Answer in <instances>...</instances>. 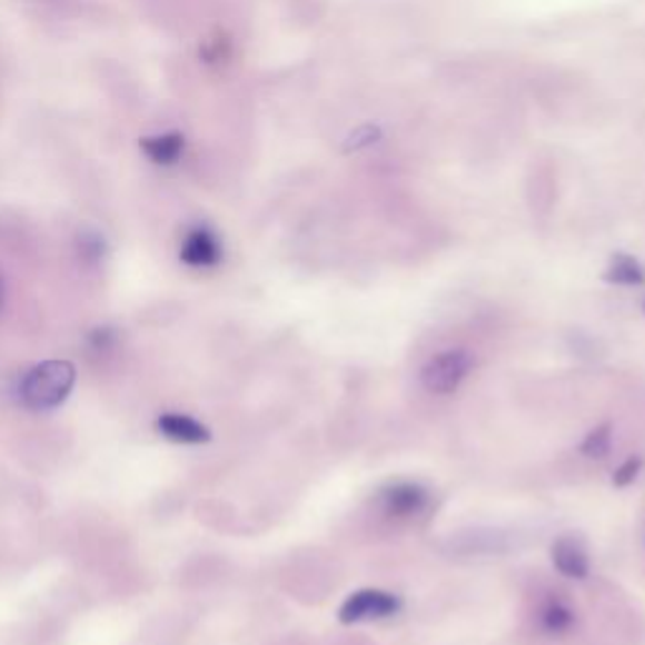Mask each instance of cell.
I'll use <instances>...</instances> for the list:
<instances>
[{"instance_id": "obj_1", "label": "cell", "mask_w": 645, "mask_h": 645, "mask_svg": "<svg viewBox=\"0 0 645 645\" xmlns=\"http://www.w3.org/2000/svg\"><path fill=\"white\" fill-rule=\"evenodd\" d=\"M73 384L76 368L69 360H46L23 376L18 394L31 411H53L69 398Z\"/></svg>"}, {"instance_id": "obj_2", "label": "cell", "mask_w": 645, "mask_h": 645, "mask_svg": "<svg viewBox=\"0 0 645 645\" xmlns=\"http://www.w3.org/2000/svg\"><path fill=\"white\" fill-rule=\"evenodd\" d=\"M472 368L474 356L469 350L449 348L426 360L419 374V381L424 386V391H429L434 396H449L454 391H459V386L469 378Z\"/></svg>"}, {"instance_id": "obj_3", "label": "cell", "mask_w": 645, "mask_h": 645, "mask_svg": "<svg viewBox=\"0 0 645 645\" xmlns=\"http://www.w3.org/2000/svg\"><path fill=\"white\" fill-rule=\"evenodd\" d=\"M404 603L396 593L378 591V587H364V591L350 593L338 611V621L344 625L386 621L401 613Z\"/></svg>"}, {"instance_id": "obj_4", "label": "cell", "mask_w": 645, "mask_h": 645, "mask_svg": "<svg viewBox=\"0 0 645 645\" xmlns=\"http://www.w3.org/2000/svg\"><path fill=\"white\" fill-rule=\"evenodd\" d=\"M431 492L419 482H391L378 492V507L394 519H411L429 507Z\"/></svg>"}, {"instance_id": "obj_5", "label": "cell", "mask_w": 645, "mask_h": 645, "mask_svg": "<svg viewBox=\"0 0 645 645\" xmlns=\"http://www.w3.org/2000/svg\"><path fill=\"white\" fill-rule=\"evenodd\" d=\"M179 258H182L185 265L189 268H215L222 260V242L220 237L215 235L207 225H197L192 230H187L182 248H179Z\"/></svg>"}, {"instance_id": "obj_6", "label": "cell", "mask_w": 645, "mask_h": 645, "mask_svg": "<svg viewBox=\"0 0 645 645\" xmlns=\"http://www.w3.org/2000/svg\"><path fill=\"white\" fill-rule=\"evenodd\" d=\"M553 565L555 570L570 580H585L591 575V557L580 539L559 537L553 545Z\"/></svg>"}, {"instance_id": "obj_7", "label": "cell", "mask_w": 645, "mask_h": 645, "mask_svg": "<svg viewBox=\"0 0 645 645\" xmlns=\"http://www.w3.org/2000/svg\"><path fill=\"white\" fill-rule=\"evenodd\" d=\"M157 429L169 441L177 444H205L210 441V429L199 424L187 414H161L157 419Z\"/></svg>"}, {"instance_id": "obj_8", "label": "cell", "mask_w": 645, "mask_h": 645, "mask_svg": "<svg viewBox=\"0 0 645 645\" xmlns=\"http://www.w3.org/2000/svg\"><path fill=\"white\" fill-rule=\"evenodd\" d=\"M539 625L549 635H565L573 631L575 625V611L570 603H565L563 597H547L539 608Z\"/></svg>"}, {"instance_id": "obj_9", "label": "cell", "mask_w": 645, "mask_h": 645, "mask_svg": "<svg viewBox=\"0 0 645 645\" xmlns=\"http://www.w3.org/2000/svg\"><path fill=\"white\" fill-rule=\"evenodd\" d=\"M605 280L613 282V286L638 288V286H645V268L641 265V260L633 258V255L618 252V255H613L608 262Z\"/></svg>"}, {"instance_id": "obj_10", "label": "cell", "mask_w": 645, "mask_h": 645, "mask_svg": "<svg viewBox=\"0 0 645 645\" xmlns=\"http://www.w3.org/2000/svg\"><path fill=\"white\" fill-rule=\"evenodd\" d=\"M141 149H145V155L155 161V165H175L182 157L185 151V137L182 135H175V131H169V135H157V137H147L141 139Z\"/></svg>"}, {"instance_id": "obj_11", "label": "cell", "mask_w": 645, "mask_h": 645, "mask_svg": "<svg viewBox=\"0 0 645 645\" xmlns=\"http://www.w3.org/2000/svg\"><path fill=\"white\" fill-rule=\"evenodd\" d=\"M613 449V426L601 424L585 436L580 444V452L587 459H608V454Z\"/></svg>"}, {"instance_id": "obj_12", "label": "cell", "mask_w": 645, "mask_h": 645, "mask_svg": "<svg viewBox=\"0 0 645 645\" xmlns=\"http://www.w3.org/2000/svg\"><path fill=\"white\" fill-rule=\"evenodd\" d=\"M641 469H643V459H635V457L625 459L618 467V472H615V477H613L615 487H628V484H633L635 479H638Z\"/></svg>"}, {"instance_id": "obj_13", "label": "cell", "mask_w": 645, "mask_h": 645, "mask_svg": "<svg viewBox=\"0 0 645 645\" xmlns=\"http://www.w3.org/2000/svg\"><path fill=\"white\" fill-rule=\"evenodd\" d=\"M643 312H645V302H643Z\"/></svg>"}]
</instances>
